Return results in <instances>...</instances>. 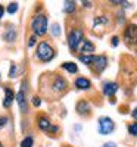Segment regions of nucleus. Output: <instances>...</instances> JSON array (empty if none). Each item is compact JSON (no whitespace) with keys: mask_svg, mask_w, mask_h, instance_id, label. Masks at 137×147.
<instances>
[{"mask_svg":"<svg viewBox=\"0 0 137 147\" xmlns=\"http://www.w3.org/2000/svg\"><path fill=\"white\" fill-rule=\"evenodd\" d=\"M31 28H33L34 34L44 35L47 32V18L44 15H37L31 22Z\"/></svg>","mask_w":137,"mask_h":147,"instance_id":"1","label":"nucleus"},{"mask_svg":"<svg viewBox=\"0 0 137 147\" xmlns=\"http://www.w3.org/2000/svg\"><path fill=\"white\" fill-rule=\"evenodd\" d=\"M37 56H39V59L43 60V62H49V60L55 56V52L47 43L43 41L37 46Z\"/></svg>","mask_w":137,"mask_h":147,"instance_id":"2","label":"nucleus"},{"mask_svg":"<svg viewBox=\"0 0 137 147\" xmlns=\"http://www.w3.org/2000/svg\"><path fill=\"white\" fill-rule=\"evenodd\" d=\"M114 128H115V125H114V121L111 118L103 116L99 119V131H100V134H109L114 131Z\"/></svg>","mask_w":137,"mask_h":147,"instance_id":"3","label":"nucleus"},{"mask_svg":"<svg viewBox=\"0 0 137 147\" xmlns=\"http://www.w3.org/2000/svg\"><path fill=\"white\" fill-rule=\"evenodd\" d=\"M83 31H80V30H74L71 34H69V38H68V43H69V47L72 49V50H75V49L78 47V44L81 43V41H84L83 40Z\"/></svg>","mask_w":137,"mask_h":147,"instance_id":"4","label":"nucleus"},{"mask_svg":"<svg viewBox=\"0 0 137 147\" xmlns=\"http://www.w3.org/2000/svg\"><path fill=\"white\" fill-rule=\"evenodd\" d=\"M124 35H125V40L128 43H137V27L136 25H128Z\"/></svg>","mask_w":137,"mask_h":147,"instance_id":"5","label":"nucleus"},{"mask_svg":"<svg viewBox=\"0 0 137 147\" xmlns=\"http://www.w3.org/2000/svg\"><path fill=\"white\" fill-rule=\"evenodd\" d=\"M93 65H94V69H96L97 72H102V71L106 68V65H108V59H106L105 56H96Z\"/></svg>","mask_w":137,"mask_h":147,"instance_id":"6","label":"nucleus"},{"mask_svg":"<svg viewBox=\"0 0 137 147\" xmlns=\"http://www.w3.org/2000/svg\"><path fill=\"white\" fill-rule=\"evenodd\" d=\"M66 88V81L64 78H60V77H56L55 78V82H53V90L55 91H64Z\"/></svg>","mask_w":137,"mask_h":147,"instance_id":"7","label":"nucleus"},{"mask_svg":"<svg viewBox=\"0 0 137 147\" xmlns=\"http://www.w3.org/2000/svg\"><path fill=\"white\" fill-rule=\"evenodd\" d=\"M117 90H118V85L115 82H106L103 85V93L106 96H114L117 93Z\"/></svg>","mask_w":137,"mask_h":147,"instance_id":"8","label":"nucleus"},{"mask_svg":"<svg viewBox=\"0 0 137 147\" xmlns=\"http://www.w3.org/2000/svg\"><path fill=\"white\" fill-rule=\"evenodd\" d=\"M16 102L19 105V109L22 110V112H25V110H27V103H25V96H24L22 90L16 93Z\"/></svg>","mask_w":137,"mask_h":147,"instance_id":"9","label":"nucleus"},{"mask_svg":"<svg viewBox=\"0 0 137 147\" xmlns=\"http://www.w3.org/2000/svg\"><path fill=\"white\" fill-rule=\"evenodd\" d=\"M75 85L78 88H81V90H87V88H90V81L87 78H77Z\"/></svg>","mask_w":137,"mask_h":147,"instance_id":"10","label":"nucleus"},{"mask_svg":"<svg viewBox=\"0 0 137 147\" xmlns=\"http://www.w3.org/2000/svg\"><path fill=\"white\" fill-rule=\"evenodd\" d=\"M5 94H6V97H5L3 106H5V107H9L10 103H12V100H14V91L9 90V88H6V90H5Z\"/></svg>","mask_w":137,"mask_h":147,"instance_id":"11","label":"nucleus"},{"mask_svg":"<svg viewBox=\"0 0 137 147\" xmlns=\"http://www.w3.org/2000/svg\"><path fill=\"white\" fill-rule=\"evenodd\" d=\"M89 109H90V106H89V103H87V102H80L78 106H77V110H78L80 115L87 113V112H89Z\"/></svg>","mask_w":137,"mask_h":147,"instance_id":"12","label":"nucleus"},{"mask_svg":"<svg viewBox=\"0 0 137 147\" xmlns=\"http://www.w3.org/2000/svg\"><path fill=\"white\" fill-rule=\"evenodd\" d=\"M94 59H96V56H92V55H81L80 56V60L85 65H93Z\"/></svg>","mask_w":137,"mask_h":147,"instance_id":"13","label":"nucleus"},{"mask_svg":"<svg viewBox=\"0 0 137 147\" xmlns=\"http://www.w3.org/2000/svg\"><path fill=\"white\" fill-rule=\"evenodd\" d=\"M62 66H64V69H66V71H68V72H71V74H75V72L78 71L77 65H75V63H72V62H65Z\"/></svg>","mask_w":137,"mask_h":147,"instance_id":"14","label":"nucleus"},{"mask_svg":"<svg viewBox=\"0 0 137 147\" xmlns=\"http://www.w3.org/2000/svg\"><path fill=\"white\" fill-rule=\"evenodd\" d=\"M93 50H94L93 43H90L89 40H84L83 41V47H81V52H93Z\"/></svg>","mask_w":137,"mask_h":147,"instance_id":"15","label":"nucleus"},{"mask_svg":"<svg viewBox=\"0 0 137 147\" xmlns=\"http://www.w3.org/2000/svg\"><path fill=\"white\" fill-rule=\"evenodd\" d=\"M39 127H40L41 129H52L50 122H49L46 118H40V121H39Z\"/></svg>","mask_w":137,"mask_h":147,"instance_id":"16","label":"nucleus"},{"mask_svg":"<svg viewBox=\"0 0 137 147\" xmlns=\"http://www.w3.org/2000/svg\"><path fill=\"white\" fill-rule=\"evenodd\" d=\"M64 10L68 12V13L74 12V10H75V3H74V2H65V5H64Z\"/></svg>","mask_w":137,"mask_h":147,"instance_id":"17","label":"nucleus"},{"mask_svg":"<svg viewBox=\"0 0 137 147\" xmlns=\"http://www.w3.org/2000/svg\"><path fill=\"white\" fill-rule=\"evenodd\" d=\"M15 37H16V32H15V30H14V28H10V30L6 32L5 38H6V41H14V40H15Z\"/></svg>","mask_w":137,"mask_h":147,"instance_id":"18","label":"nucleus"},{"mask_svg":"<svg viewBox=\"0 0 137 147\" xmlns=\"http://www.w3.org/2000/svg\"><path fill=\"white\" fill-rule=\"evenodd\" d=\"M21 147H33V138L31 137H27L25 140H22Z\"/></svg>","mask_w":137,"mask_h":147,"instance_id":"19","label":"nucleus"},{"mask_svg":"<svg viewBox=\"0 0 137 147\" xmlns=\"http://www.w3.org/2000/svg\"><path fill=\"white\" fill-rule=\"evenodd\" d=\"M128 132L133 134V136H137V122H134V124H131L128 127Z\"/></svg>","mask_w":137,"mask_h":147,"instance_id":"20","label":"nucleus"},{"mask_svg":"<svg viewBox=\"0 0 137 147\" xmlns=\"http://www.w3.org/2000/svg\"><path fill=\"white\" fill-rule=\"evenodd\" d=\"M16 10H18V3H10V5H9V7H7L9 13H15Z\"/></svg>","mask_w":137,"mask_h":147,"instance_id":"21","label":"nucleus"},{"mask_svg":"<svg viewBox=\"0 0 137 147\" xmlns=\"http://www.w3.org/2000/svg\"><path fill=\"white\" fill-rule=\"evenodd\" d=\"M52 32H53V35H59L60 34V31H59V25H58V24H55V25L52 27Z\"/></svg>","mask_w":137,"mask_h":147,"instance_id":"22","label":"nucleus"},{"mask_svg":"<svg viewBox=\"0 0 137 147\" xmlns=\"http://www.w3.org/2000/svg\"><path fill=\"white\" fill-rule=\"evenodd\" d=\"M40 103H41V100L39 99V97H33V105L34 106H40Z\"/></svg>","mask_w":137,"mask_h":147,"instance_id":"23","label":"nucleus"},{"mask_svg":"<svg viewBox=\"0 0 137 147\" xmlns=\"http://www.w3.org/2000/svg\"><path fill=\"white\" fill-rule=\"evenodd\" d=\"M102 22H106V18H97V19H94V25H97V24H102Z\"/></svg>","mask_w":137,"mask_h":147,"instance_id":"24","label":"nucleus"},{"mask_svg":"<svg viewBox=\"0 0 137 147\" xmlns=\"http://www.w3.org/2000/svg\"><path fill=\"white\" fill-rule=\"evenodd\" d=\"M7 122V118H0V127H5Z\"/></svg>","mask_w":137,"mask_h":147,"instance_id":"25","label":"nucleus"},{"mask_svg":"<svg viewBox=\"0 0 137 147\" xmlns=\"http://www.w3.org/2000/svg\"><path fill=\"white\" fill-rule=\"evenodd\" d=\"M103 147H117V144L111 141V143H105V144H103Z\"/></svg>","mask_w":137,"mask_h":147,"instance_id":"26","label":"nucleus"},{"mask_svg":"<svg viewBox=\"0 0 137 147\" xmlns=\"http://www.w3.org/2000/svg\"><path fill=\"white\" fill-rule=\"evenodd\" d=\"M9 77H12V78L15 77V65H14V66L10 68V75H9Z\"/></svg>","mask_w":137,"mask_h":147,"instance_id":"27","label":"nucleus"},{"mask_svg":"<svg viewBox=\"0 0 137 147\" xmlns=\"http://www.w3.org/2000/svg\"><path fill=\"white\" fill-rule=\"evenodd\" d=\"M34 43H35V37H31L30 41H28V44H30V46H34Z\"/></svg>","mask_w":137,"mask_h":147,"instance_id":"28","label":"nucleus"},{"mask_svg":"<svg viewBox=\"0 0 137 147\" xmlns=\"http://www.w3.org/2000/svg\"><path fill=\"white\" fill-rule=\"evenodd\" d=\"M112 44H114V46L118 44V37H114V38H112Z\"/></svg>","mask_w":137,"mask_h":147,"instance_id":"29","label":"nucleus"},{"mask_svg":"<svg viewBox=\"0 0 137 147\" xmlns=\"http://www.w3.org/2000/svg\"><path fill=\"white\" fill-rule=\"evenodd\" d=\"M131 115H133V118H134V119H137V107L133 110V113H131Z\"/></svg>","mask_w":137,"mask_h":147,"instance_id":"30","label":"nucleus"},{"mask_svg":"<svg viewBox=\"0 0 137 147\" xmlns=\"http://www.w3.org/2000/svg\"><path fill=\"white\" fill-rule=\"evenodd\" d=\"M83 6H85V7H90V6H92V3H90V2H83Z\"/></svg>","mask_w":137,"mask_h":147,"instance_id":"31","label":"nucleus"},{"mask_svg":"<svg viewBox=\"0 0 137 147\" xmlns=\"http://www.w3.org/2000/svg\"><path fill=\"white\" fill-rule=\"evenodd\" d=\"M3 12H5V9H3V6H2V5H0V18L3 16Z\"/></svg>","mask_w":137,"mask_h":147,"instance_id":"32","label":"nucleus"}]
</instances>
